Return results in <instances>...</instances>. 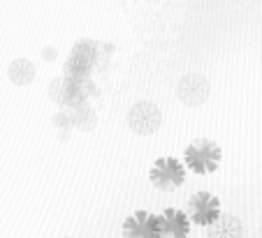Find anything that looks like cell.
<instances>
[{
    "instance_id": "1",
    "label": "cell",
    "mask_w": 262,
    "mask_h": 238,
    "mask_svg": "<svg viewBox=\"0 0 262 238\" xmlns=\"http://www.w3.org/2000/svg\"><path fill=\"white\" fill-rule=\"evenodd\" d=\"M177 95L183 104L200 107V104H204L209 99V95H211V81L204 74H200V72H188V74H183L181 79H179Z\"/></svg>"
},
{
    "instance_id": "2",
    "label": "cell",
    "mask_w": 262,
    "mask_h": 238,
    "mask_svg": "<svg viewBox=\"0 0 262 238\" xmlns=\"http://www.w3.org/2000/svg\"><path fill=\"white\" fill-rule=\"evenodd\" d=\"M160 118L163 114L154 102H137L128 111V125L137 134H154L160 127Z\"/></svg>"
},
{
    "instance_id": "3",
    "label": "cell",
    "mask_w": 262,
    "mask_h": 238,
    "mask_svg": "<svg viewBox=\"0 0 262 238\" xmlns=\"http://www.w3.org/2000/svg\"><path fill=\"white\" fill-rule=\"evenodd\" d=\"M221 160V150L216 148L213 141H195L188 150H186V162L193 171L198 174H207V171H213Z\"/></svg>"
},
{
    "instance_id": "4",
    "label": "cell",
    "mask_w": 262,
    "mask_h": 238,
    "mask_svg": "<svg viewBox=\"0 0 262 238\" xmlns=\"http://www.w3.org/2000/svg\"><path fill=\"white\" fill-rule=\"evenodd\" d=\"M128 238H160L165 231V222L160 218H148V215H135L128 224H125Z\"/></svg>"
},
{
    "instance_id": "5",
    "label": "cell",
    "mask_w": 262,
    "mask_h": 238,
    "mask_svg": "<svg viewBox=\"0 0 262 238\" xmlns=\"http://www.w3.org/2000/svg\"><path fill=\"white\" fill-rule=\"evenodd\" d=\"M151 180L163 190L177 188L183 180V169L179 167L174 160H158V164H156L154 171H151Z\"/></svg>"
},
{
    "instance_id": "6",
    "label": "cell",
    "mask_w": 262,
    "mask_h": 238,
    "mask_svg": "<svg viewBox=\"0 0 262 238\" xmlns=\"http://www.w3.org/2000/svg\"><path fill=\"white\" fill-rule=\"evenodd\" d=\"M244 236V224L234 215H218L209 227V238H242Z\"/></svg>"
},
{
    "instance_id": "7",
    "label": "cell",
    "mask_w": 262,
    "mask_h": 238,
    "mask_svg": "<svg viewBox=\"0 0 262 238\" xmlns=\"http://www.w3.org/2000/svg\"><path fill=\"white\" fill-rule=\"evenodd\" d=\"M190 210H193V218L202 224L218 220V201L209 194H195L190 201Z\"/></svg>"
},
{
    "instance_id": "8",
    "label": "cell",
    "mask_w": 262,
    "mask_h": 238,
    "mask_svg": "<svg viewBox=\"0 0 262 238\" xmlns=\"http://www.w3.org/2000/svg\"><path fill=\"white\" fill-rule=\"evenodd\" d=\"M7 74H10L12 84H16V86H28L30 81L35 79V65L30 63L28 58H16L14 63L10 65Z\"/></svg>"
},
{
    "instance_id": "9",
    "label": "cell",
    "mask_w": 262,
    "mask_h": 238,
    "mask_svg": "<svg viewBox=\"0 0 262 238\" xmlns=\"http://www.w3.org/2000/svg\"><path fill=\"white\" fill-rule=\"evenodd\" d=\"M70 123L79 129H93L98 118H95V111L89 104H79L70 109Z\"/></svg>"
},
{
    "instance_id": "10",
    "label": "cell",
    "mask_w": 262,
    "mask_h": 238,
    "mask_svg": "<svg viewBox=\"0 0 262 238\" xmlns=\"http://www.w3.org/2000/svg\"><path fill=\"white\" fill-rule=\"evenodd\" d=\"M91 70H93V65L81 63V60L72 58V56H70L68 63H65V74H68L70 81H89Z\"/></svg>"
},
{
    "instance_id": "11",
    "label": "cell",
    "mask_w": 262,
    "mask_h": 238,
    "mask_svg": "<svg viewBox=\"0 0 262 238\" xmlns=\"http://www.w3.org/2000/svg\"><path fill=\"white\" fill-rule=\"evenodd\" d=\"M163 222L169 224V233H172L174 238H183L186 233H188V218L183 213H177V210H167L165 213V220Z\"/></svg>"
},
{
    "instance_id": "12",
    "label": "cell",
    "mask_w": 262,
    "mask_h": 238,
    "mask_svg": "<svg viewBox=\"0 0 262 238\" xmlns=\"http://www.w3.org/2000/svg\"><path fill=\"white\" fill-rule=\"evenodd\" d=\"M72 58L81 60V63L93 65L95 58H98V44H95V42H91V40L77 42V44L72 46Z\"/></svg>"
},
{
    "instance_id": "13",
    "label": "cell",
    "mask_w": 262,
    "mask_h": 238,
    "mask_svg": "<svg viewBox=\"0 0 262 238\" xmlns=\"http://www.w3.org/2000/svg\"><path fill=\"white\" fill-rule=\"evenodd\" d=\"M60 93H63V81L54 79V81H51V97H54V99H60Z\"/></svg>"
},
{
    "instance_id": "14",
    "label": "cell",
    "mask_w": 262,
    "mask_h": 238,
    "mask_svg": "<svg viewBox=\"0 0 262 238\" xmlns=\"http://www.w3.org/2000/svg\"><path fill=\"white\" fill-rule=\"evenodd\" d=\"M45 58H47V60H54V58H56V49L47 46V49H45Z\"/></svg>"
},
{
    "instance_id": "15",
    "label": "cell",
    "mask_w": 262,
    "mask_h": 238,
    "mask_svg": "<svg viewBox=\"0 0 262 238\" xmlns=\"http://www.w3.org/2000/svg\"><path fill=\"white\" fill-rule=\"evenodd\" d=\"M63 238H72V236H63Z\"/></svg>"
}]
</instances>
